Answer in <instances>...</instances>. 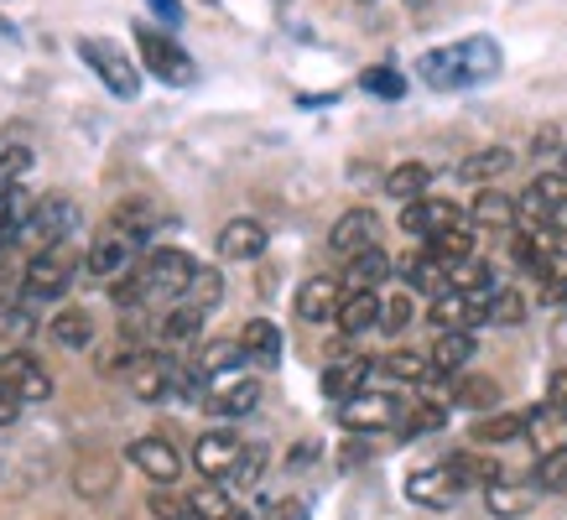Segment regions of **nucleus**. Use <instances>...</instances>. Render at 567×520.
<instances>
[{
    "mask_svg": "<svg viewBox=\"0 0 567 520\" xmlns=\"http://www.w3.org/2000/svg\"><path fill=\"white\" fill-rule=\"evenodd\" d=\"M416 73H422L432 89L489 84V79L499 73V48H495V37H464V42H453V48L422 52Z\"/></svg>",
    "mask_w": 567,
    "mask_h": 520,
    "instance_id": "nucleus-1",
    "label": "nucleus"
},
{
    "mask_svg": "<svg viewBox=\"0 0 567 520\" xmlns=\"http://www.w3.org/2000/svg\"><path fill=\"white\" fill-rule=\"evenodd\" d=\"M136 48H141L146 73H152V79H162L167 89H188L193 79H198V69H193V58L183 52V42H177V37L156 32V27H136Z\"/></svg>",
    "mask_w": 567,
    "mask_h": 520,
    "instance_id": "nucleus-2",
    "label": "nucleus"
},
{
    "mask_svg": "<svg viewBox=\"0 0 567 520\" xmlns=\"http://www.w3.org/2000/svg\"><path fill=\"white\" fill-rule=\"evenodd\" d=\"M73 271H79L73 250L69 245H52V250L27 256V266H21V287H27L32 302H58V297L73 287Z\"/></svg>",
    "mask_w": 567,
    "mask_h": 520,
    "instance_id": "nucleus-3",
    "label": "nucleus"
},
{
    "mask_svg": "<svg viewBox=\"0 0 567 520\" xmlns=\"http://www.w3.org/2000/svg\"><path fill=\"white\" fill-rule=\"evenodd\" d=\"M79 58L94 69V79H104V89H110V94H121V100H136V94H141L136 63H131L115 42H104V37H79Z\"/></svg>",
    "mask_w": 567,
    "mask_h": 520,
    "instance_id": "nucleus-4",
    "label": "nucleus"
},
{
    "mask_svg": "<svg viewBox=\"0 0 567 520\" xmlns=\"http://www.w3.org/2000/svg\"><path fill=\"white\" fill-rule=\"evenodd\" d=\"M193 277H198V266H193L188 250H173V245H162V250H152L146 256V266H141V281H146V297H183L188 302V287Z\"/></svg>",
    "mask_w": 567,
    "mask_h": 520,
    "instance_id": "nucleus-5",
    "label": "nucleus"
},
{
    "mask_svg": "<svg viewBox=\"0 0 567 520\" xmlns=\"http://www.w3.org/2000/svg\"><path fill=\"white\" fill-rule=\"evenodd\" d=\"M328 250L339 260H360V256H370V250H380V214L375 208H349V214H339L333 229H328Z\"/></svg>",
    "mask_w": 567,
    "mask_h": 520,
    "instance_id": "nucleus-6",
    "label": "nucleus"
},
{
    "mask_svg": "<svg viewBox=\"0 0 567 520\" xmlns=\"http://www.w3.org/2000/svg\"><path fill=\"white\" fill-rule=\"evenodd\" d=\"M73 225H79V214H73L69 198H37L32 219H27V229H21V240L37 250H52V245H69Z\"/></svg>",
    "mask_w": 567,
    "mask_h": 520,
    "instance_id": "nucleus-7",
    "label": "nucleus"
},
{
    "mask_svg": "<svg viewBox=\"0 0 567 520\" xmlns=\"http://www.w3.org/2000/svg\"><path fill=\"white\" fill-rule=\"evenodd\" d=\"M516 204H520V219H532V225H557V219H567V167H547Z\"/></svg>",
    "mask_w": 567,
    "mask_h": 520,
    "instance_id": "nucleus-8",
    "label": "nucleus"
},
{
    "mask_svg": "<svg viewBox=\"0 0 567 520\" xmlns=\"http://www.w3.org/2000/svg\"><path fill=\"white\" fill-rule=\"evenodd\" d=\"M136 250H141V240H131L121 225H104L84 250V271L89 277H121L125 266L136 260Z\"/></svg>",
    "mask_w": 567,
    "mask_h": 520,
    "instance_id": "nucleus-9",
    "label": "nucleus"
},
{
    "mask_svg": "<svg viewBox=\"0 0 567 520\" xmlns=\"http://www.w3.org/2000/svg\"><path fill=\"white\" fill-rule=\"evenodd\" d=\"M484 302H489V292H443L437 302L427 308L432 318V329H443V333H474L484 329Z\"/></svg>",
    "mask_w": 567,
    "mask_h": 520,
    "instance_id": "nucleus-10",
    "label": "nucleus"
},
{
    "mask_svg": "<svg viewBox=\"0 0 567 520\" xmlns=\"http://www.w3.org/2000/svg\"><path fill=\"white\" fill-rule=\"evenodd\" d=\"M0 385H6V391H17L21 401H48L52 396V375L32 360V354H27V349L0 354Z\"/></svg>",
    "mask_w": 567,
    "mask_h": 520,
    "instance_id": "nucleus-11",
    "label": "nucleus"
},
{
    "mask_svg": "<svg viewBox=\"0 0 567 520\" xmlns=\"http://www.w3.org/2000/svg\"><path fill=\"white\" fill-rule=\"evenodd\" d=\"M406 495L416 505H427V510H447V505H458V495H464V479L453 474V464H432V468H416L412 479H406Z\"/></svg>",
    "mask_w": 567,
    "mask_h": 520,
    "instance_id": "nucleus-12",
    "label": "nucleus"
},
{
    "mask_svg": "<svg viewBox=\"0 0 567 520\" xmlns=\"http://www.w3.org/2000/svg\"><path fill=\"white\" fill-rule=\"evenodd\" d=\"M339 422H344L349 433H385V427H395L401 422V406H395V396H370V391H360L354 401H344L339 406Z\"/></svg>",
    "mask_w": 567,
    "mask_h": 520,
    "instance_id": "nucleus-13",
    "label": "nucleus"
},
{
    "mask_svg": "<svg viewBox=\"0 0 567 520\" xmlns=\"http://www.w3.org/2000/svg\"><path fill=\"white\" fill-rule=\"evenodd\" d=\"M131 391L141 401L173 396V391H183V370L167 354H141V360H131Z\"/></svg>",
    "mask_w": 567,
    "mask_h": 520,
    "instance_id": "nucleus-14",
    "label": "nucleus"
},
{
    "mask_svg": "<svg viewBox=\"0 0 567 520\" xmlns=\"http://www.w3.org/2000/svg\"><path fill=\"white\" fill-rule=\"evenodd\" d=\"M240 453H245V443L235 433H204L198 443H193V468L204 474V479H229L235 474V464H240Z\"/></svg>",
    "mask_w": 567,
    "mask_h": 520,
    "instance_id": "nucleus-15",
    "label": "nucleus"
},
{
    "mask_svg": "<svg viewBox=\"0 0 567 520\" xmlns=\"http://www.w3.org/2000/svg\"><path fill=\"white\" fill-rule=\"evenodd\" d=\"M526 443H532L542 458H567V412L563 406H532L526 412Z\"/></svg>",
    "mask_w": 567,
    "mask_h": 520,
    "instance_id": "nucleus-16",
    "label": "nucleus"
},
{
    "mask_svg": "<svg viewBox=\"0 0 567 520\" xmlns=\"http://www.w3.org/2000/svg\"><path fill=\"white\" fill-rule=\"evenodd\" d=\"M131 464H136L152 485H177V474H183V453H177L167 437H136V443H131Z\"/></svg>",
    "mask_w": 567,
    "mask_h": 520,
    "instance_id": "nucleus-17",
    "label": "nucleus"
},
{
    "mask_svg": "<svg viewBox=\"0 0 567 520\" xmlns=\"http://www.w3.org/2000/svg\"><path fill=\"white\" fill-rule=\"evenodd\" d=\"M453 225H464V219H458V208L443 204V198H416V204L401 208V229H406V235H422V240H432V235H443V229H453Z\"/></svg>",
    "mask_w": 567,
    "mask_h": 520,
    "instance_id": "nucleus-18",
    "label": "nucleus"
},
{
    "mask_svg": "<svg viewBox=\"0 0 567 520\" xmlns=\"http://www.w3.org/2000/svg\"><path fill=\"white\" fill-rule=\"evenodd\" d=\"M339 302H344V281H333V277H312L297 287V318H308V323L339 318Z\"/></svg>",
    "mask_w": 567,
    "mask_h": 520,
    "instance_id": "nucleus-19",
    "label": "nucleus"
},
{
    "mask_svg": "<svg viewBox=\"0 0 567 520\" xmlns=\"http://www.w3.org/2000/svg\"><path fill=\"white\" fill-rule=\"evenodd\" d=\"M266 250V225L260 219H229L219 229V256L224 260H256Z\"/></svg>",
    "mask_w": 567,
    "mask_h": 520,
    "instance_id": "nucleus-20",
    "label": "nucleus"
},
{
    "mask_svg": "<svg viewBox=\"0 0 567 520\" xmlns=\"http://www.w3.org/2000/svg\"><path fill=\"white\" fill-rule=\"evenodd\" d=\"M204 308H193V302H177L162 323H156V339H162V349H188L198 344V329H204Z\"/></svg>",
    "mask_w": 567,
    "mask_h": 520,
    "instance_id": "nucleus-21",
    "label": "nucleus"
},
{
    "mask_svg": "<svg viewBox=\"0 0 567 520\" xmlns=\"http://www.w3.org/2000/svg\"><path fill=\"white\" fill-rule=\"evenodd\" d=\"M468 219L480 229H516L520 219V204L511 198V193H499V188H484L474 204H468Z\"/></svg>",
    "mask_w": 567,
    "mask_h": 520,
    "instance_id": "nucleus-22",
    "label": "nucleus"
},
{
    "mask_svg": "<svg viewBox=\"0 0 567 520\" xmlns=\"http://www.w3.org/2000/svg\"><path fill=\"white\" fill-rule=\"evenodd\" d=\"M110 225H121L125 235H131V240H152L156 229H162V208L152 204V198H121V204H115V219H110Z\"/></svg>",
    "mask_w": 567,
    "mask_h": 520,
    "instance_id": "nucleus-23",
    "label": "nucleus"
},
{
    "mask_svg": "<svg viewBox=\"0 0 567 520\" xmlns=\"http://www.w3.org/2000/svg\"><path fill=\"white\" fill-rule=\"evenodd\" d=\"M380 308H385V297L380 292H344L333 323H339L344 333H370V329H380Z\"/></svg>",
    "mask_w": 567,
    "mask_h": 520,
    "instance_id": "nucleus-24",
    "label": "nucleus"
},
{
    "mask_svg": "<svg viewBox=\"0 0 567 520\" xmlns=\"http://www.w3.org/2000/svg\"><path fill=\"white\" fill-rule=\"evenodd\" d=\"M240 349H245V360H256L271 370V364L281 360V329H276L271 318H250L240 329Z\"/></svg>",
    "mask_w": 567,
    "mask_h": 520,
    "instance_id": "nucleus-25",
    "label": "nucleus"
},
{
    "mask_svg": "<svg viewBox=\"0 0 567 520\" xmlns=\"http://www.w3.org/2000/svg\"><path fill=\"white\" fill-rule=\"evenodd\" d=\"M256 406H260V381H250V375H245V381L219 385V391L208 396V412H214V416H229V422H235V416H250Z\"/></svg>",
    "mask_w": 567,
    "mask_h": 520,
    "instance_id": "nucleus-26",
    "label": "nucleus"
},
{
    "mask_svg": "<svg viewBox=\"0 0 567 520\" xmlns=\"http://www.w3.org/2000/svg\"><path fill=\"white\" fill-rule=\"evenodd\" d=\"M364 375H370V364L364 360H333L323 370V396L344 406V401H354L364 391Z\"/></svg>",
    "mask_w": 567,
    "mask_h": 520,
    "instance_id": "nucleus-27",
    "label": "nucleus"
},
{
    "mask_svg": "<svg viewBox=\"0 0 567 520\" xmlns=\"http://www.w3.org/2000/svg\"><path fill=\"white\" fill-rule=\"evenodd\" d=\"M406 287H416V292H427L437 302L443 292H453V277H447V266L432 250H422V256L406 260Z\"/></svg>",
    "mask_w": 567,
    "mask_h": 520,
    "instance_id": "nucleus-28",
    "label": "nucleus"
},
{
    "mask_svg": "<svg viewBox=\"0 0 567 520\" xmlns=\"http://www.w3.org/2000/svg\"><path fill=\"white\" fill-rule=\"evenodd\" d=\"M516 167V152L511 146H484V152H474L468 162H458V177L464 183H489V177H505Z\"/></svg>",
    "mask_w": 567,
    "mask_h": 520,
    "instance_id": "nucleus-29",
    "label": "nucleus"
},
{
    "mask_svg": "<svg viewBox=\"0 0 567 520\" xmlns=\"http://www.w3.org/2000/svg\"><path fill=\"white\" fill-rule=\"evenodd\" d=\"M240 364H245L240 339H214V344L198 349V364H193V375H198V381H214V375H224V370H240Z\"/></svg>",
    "mask_w": 567,
    "mask_h": 520,
    "instance_id": "nucleus-30",
    "label": "nucleus"
},
{
    "mask_svg": "<svg viewBox=\"0 0 567 520\" xmlns=\"http://www.w3.org/2000/svg\"><path fill=\"white\" fill-rule=\"evenodd\" d=\"M427 360L437 375H458V370L474 360V333H437V344H432Z\"/></svg>",
    "mask_w": 567,
    "mask_h": 520,
    "instance_id": "nucleus-31",
    "label": "nucleus"
},
{
    "mask_svg": "<svg viewBox=\"0 0 567 520\" xmlns=\"http://www.w3.org/2000/svg\"><path fill=\"white\" fill-rule=\"evenodd\" d=\"M427 183H432L427 162H401V167H391V173H385V193H391V198H401V204H416V198L427 193Z\"/></svg>",
    "mask_w": 567,
    "mask_h": 520,
    "instance_id": "nucleus-32",
    "label": "nucleus"
},
{
    "mask_svg": "<svg viewBox=\"0 0 567 520\" xmlns=\"http://www.w3.org/2000/svg\"><path fill=\"white\" fill-rule=\"evenodd\" d=\"M484 505H489V516H499V520H516V516H526L536 505V495H532V485H489L484 489Z\"/></svg>",
    "mask_w": 567,
    "mask_h": 520,
    "instance_id": "nucleus-33",
    "label": "nucleus"
},
{
    "mask_svg": "<svg viewBox=\"0 0 567 520\" xmlns=\"http://www.w3.org/2000/svg\"><path fill=\"white\" fill-rule=\"evenodd\" d=\"M385 277H391V256H385V250H370V256L349 260L344 292H375V287H380Z\"/></svg>",
    "mask_w": 567,
    "mask_h": 520,
    "instance_id": "nucleus-34",
    "label": "nucleus"
},
{
    "mask_svg": "<svg viewBox=\"0 0 567 520\" xmlns=\"http://www.w3.org/2000/svg\"><path fill=\"white\" fill-rule=\"evenodd\" d=\"M73 489H79L84 500H104V495L115 489V464H110V458H84V464L73 468Z\"/></svg>",
    "mask_w": 567,
    "mask_h": 520,
    "instance_id": "nucleus-35",
    "label": "nucleus"
},
{
    "mask_svg": "<svg viewBox=\"0 0 567 520\" xmlns=\"http://www.w3.org/2000/svg\"><path fill=\"white\" fill-rule=\"evenodd\" d=\"M48 333L63 349H89V344H94V323H89V312H79V308H63V312H58V318L48 323Z\"/></svg>",
    "mask_w": 567,
    "mask_h": 520,
    "instance_id": "nucleus-36",
    "label": "nucleus"
},
{
    "mask_svg": "<svg viewBox=\"0 0 567 520\" xmlns=\"http://www.w3.org/2000/svg\"><path fill=\"white\" fill-rule=\"evenodd\" d=\"M520 318H526V302H520V292H511V287H495V292H489V302H484V329H516Z\"/></svg>",
    "mask_w": 567,
    "mask_h": 520,
    "instance_id": "nucleus-37",
    "label": "nucleus"
},
{
    "mask_svg": "<svg viewBox=\"0 0 567 520\" xmlns=\"http://www.w3.org/2000/svg\"><path fill=\"white\" fill-rule=\"evenodd\" d=\"M526 437V412H495L474 422V443H516Z\"/></svg>",
    "mask_w": 567,
    "mask_h": 520,
    "instance_id": "nucleus-38",
    "label": "nucleus"
},
{
    "mask_svg": "<svg viewBox=\"0 0 567 520\" xmlns=\"http://www.w3.org/2000/svg\"><path fill=\"white\" fill-rule=\"evenodd\" d=\"M447 464H453V474L464 479V489L499 485V464H495V458H484V453H458V458H447Z\"/></svg>",
    "mask_w": 567,
    "mask_h": 520,
    "instance_id": "nucleus-39",
    "label": "nucleus"
},
{
    "mask_svg": "<svg viewBox=\"0 0 567 520\" xmlns=\"http://www.w3.org/2000/svg\"><path fill=\"white\" fill-rule=\"evenodd\" d=\"M427 250L443 260V266H458V260H474V235H468L464 225H453V229H443V235H432Z\"/></svg>",
    "mask_w": 567,
    "mask_h": 520,
    "instance_id": "nucleus-40",
    "label": "nucleus"
},
{
    "mask_svg": "<svg viewBox=\"0 0 567 520\" xmlns=\"http://www.w3.org/2000/svg\"><path fill=\"white\" fill-rule=\"evenodd\" d=\"M188 505H193V520H235V500H229L219 485L193 489Z\"/></svg>",
    "mask_w": 567,
    "mask_h": 520,
    "instance_id": "nucleus-41",
    "label": "nucleus"
},
{
    "mask_svg": "<svg viewBox=\"0 0 567 520\" xmlns=\"http://www.w3.org/2000/svg\"><path fill=\"white\" fill-rule=\"evenodd\" d=\"M380 370H385L391 381H427V375H437V370H432V360H422V354H412V349H395V354H385V360H380Z\"/></svg>",
    "mask_w": 567,
    "mask_h": 520,
    "instance_id": "nucleus-42",
    "label": "nucleus"
},
{
    "mask_svg": "<svg viewBox=\"0 0 567 520\" xmlns=\"http://www.w3.org/2000/svg\"><path fill=\"white\" fill-rule=\"evenodd\" d=\"M32 167V146H21V141H11V146H0V198L17 188L21 173Z\"/></svg>",
    "mask_w": 567,
    "mask_h": 520,
    "instance_id": "nucleus-43",
    "label": "nucleus"
},
{
    "mask_svg": "<svg viewBox=\"0 0 567 520\" xmlns=\"http://www.w3.org/2000/svg\"><path fill=\"white\" fill-rule=\"evenodd\" d=\"M360 89L364 94H380V100H401V94H406V79H401L395 69H364Z\"/></svg>",
    "mask_w": 567,
    "mask_h": 520,
    "instance_id": "nucleus-44",
    "label": "nucleus"
},
{
    "mask_svg": "<svg viewBox=\"0 0 567 520\" xmlns=\"http://www.w3.org/2000/svg\"><path fill=\"white\" fill-rule=\"evenodd\" d=\"M219 297H224V277L208 271V266H198V277H193V287H188V302L208 312V308H219Z\"/></svg>",
    "mask_w": 567,
    "mask_h": 520,
    "instance_id": "nucleus-45",
    "label": "nucleus"
},
{
    "mask_svg": "<svg viewBox=\"0 0 567 520\" xmlns=\"http://www.w3.org/2000/svg\"><path fill=\"white\" fill-rule=\"evenodd\" d=\"M406 323H412V297H406V292L385 297V308H380V329H385V333H401Z\"/></svg>",
    "mask_w": 567,
    "mask_h": 520,
    "instance_id": "nucleus-46",
    "label": "nucleus"
},
{
    "mask_svg": "<svg viewBox=\"0 0 567 520\" xmlns=\"http://www.w3.org/2000/svg\"><path fill=\"white\" fill-rule=\"evenodd\" d=\"M152 516L156 520H193V505H188V495H152Z\"/></svg>",
    "mask_w": 567,
    "mask_h": 520,
    "instance_id": "nucleus-47",
    "label": "nucleus"
},
{
    "mask_svg": "<svg viewBox=\"0 0 567 520\" xmlns=\"http://www.w3.org/2000/svg\"><path fill=\"white\" fill-rule=\"evenodd\" d=\"M437 427H447V412H443V406H432V401H427V406H416V412L412 416H406V433H437Z\"/></svg>",
    "mask_w": 567,
    "mask_h": 520,
    "instance_id": "nucleus-48",
    "label": "nucleus"
},
{
    "mask_svg": "<svg viewBox=\"0 0 567 520\" xmlns=\"http://www.w3.org/2000/svg\"><path fill=\"white\" fill-rule=\"evenodd\" d=\"M260 468H266V448H245V453H240V464H235V474H229V479H235V485H256Z\"/></svg>",
    "mask_w": 567,
    "mask_h": 520,
    "instance_id": "nucleus-49",
    "label": "nucleus"
},
{
    "mask_svg": "<svg viewBox=\"0 0 567 520\" xmlns=\"http://www.w3.org/2000/svg\"><path fill=\"white\" fill-rule=\"evenodd\" d=\"M458 401H464V406H495V385L489 381H464L458 385Z\"/></svg>",
    "mask_w": 567,
    "mask_h": 520,
    "instance_id": "nucleus-50",
    "label": "nucleus"
},
{
    "mask_svg": "<svg viewBox=\"0 0 567 520\" xmlns=\"http://www.w3.org/2000/svg\"><path fill=\"white\" fill-rule=\"evenodd\" d=\"M21 406H27V401H21L17 391H6V385H0V427H11V422L21 416Z\"/></svg>",
    "mask_w": 567,
    "mask_h": 520,
    "instance_id": "nucleus-51",
    "label": "nucleus"
},
{
    "mask_svg": "<svg viewBox=\"0 0 567 520\" xmlns=\"http://www.w3.org/2000/svg\"><path fill=\"white\" fill-rule=\"evenodd\" d=\"M266 520H308V500H281L271 505V516Z\"/></svg>",
    "mask_w": 567,
    "mask_h": 520,
    "instance_id": "nucleus-52",
    "label": "nucleus"
},
{
    "mask_svg": "<svg viewBox=\"0 0 567 520\" xmlns=\"http://www.w3.org/2000/svg\"><path fill=\"white\" fill-rule=\"evenodd\" d=\"M547 401H551V406H563V412H567V370H557V375H551V381H547Z\"/></svg>",
    "mask_w": 567,
    "mask_h": 520,
    "instance_id": "nucleus-53",
    "label": "nucleus"
},
{
    "mask_svg": "<svg viewBox=\"0 0 567 520\" xmlns=\"http://www.w3.org/2000/svg\"><path fill=\"white\" fill-rule=\"evenodd\" d=\"M146 6H152V11H156L162 21H173V27L183 21V6H177V0H146Z\"/></svg>",
    "mask_w": 567,
    "mask_h": 520,
    "instance_id": "nucleus-54",
    "label": "nucleus"
},
{
    "mask_svg": "<svg viewBox=\"0 0 567 520\" xmlns=\"http://www.w3.org/2000/svg\"><path fill=\"white\" fill-rule=\"evenodd\" d=\"M406 6H412V11H427V0H406Z\"/></svg>",
    "mask_w": 567,
    "mask_h": 520,
    "instance_id": "nucleus-55",
    "label": "nucleus"
},
{
    "mask_svg": "<svg viewBox=\"0 0 567 520\" xmlns=\"http://www.w3.org/2000/svg\"><path fill=\"white\" fill-rule=\"evenodd\" d=\"M235 520H245V516H235Z\"/></svg>",
    "mask_w": 567,
    "mask_h": 520,
    "instance_id": "nucleus-56",
    "label": "nucleus"
}]
</instances>
